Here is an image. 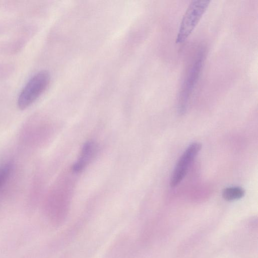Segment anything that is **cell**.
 Masks as SVG:
<instances>
[{"instance_id":"obj_1","label":"cell","mask_w":258,"mask_h":258,"mask_svg":"<svg viewBox=\"0 0 258 258\" xmlns=\"http://www.w3.org/2000/svg\"><path fill=\"white\" fill-rule=\"evenodd\" d=\"M210 1L196 0L191 2L185 12L176 38L177 43H183L194 30L207 10Z\"/></svg>"},{"instance_id":"obj_2","label":"cell","mask_w":258,"mask_h":258,"mask_svg":"<svg viewBox=\"0 0 258 258\" xmlns=\"http://www.w3.org/2000/svg\"><path fill=\"white\" fill-rule=\"evenodd\" d=\"M50 78V75L46 71H41L32 77L19 95L17 101L19 108L25 109L31 105L46 90Z\"/></svg>"},{"instance_id":"obj_3","label":"cell","mask_w":258,"mask_h":258,"mask_svg":"<svg viewBox=\"0 0 258 258\" xmlns=\"http://www.w3.org/2000/svg\"><path fill=\"white\" fill-rule=\"evenodd\" d=\"M204 57V51L202 50H200L187 74L179 97L178 106L181 112L186 110L189 99L199 78Z\"/></svg>"},{"instance_id":"obj_4","label":"cell","mask_w":258,"mask_h":258,"mask_svg":"<svg viewBox=\"0 0 258 258\" xmlns=\"http://www.w3.org/2000/svg\"><path fill=\"white\" fill-rule=\"evenodd\" d=\"M202 148V145L198 142L191 143L185 150L179 159L172 174L170 186L174 187L178 185L185 177L198 154Z\"/></svg>"},{"instance_id":"obj_5","label":"cell","mask_w":258,"mask_h":258,"mask_svg":"<svg viewBox=\"0 0 258 258\" xmlns=\"http://www.w3.org/2000/svg\"><path fill=\"white\" fill-rule=\"evenodd\" d=\"M96 152V146L92 142L85 143L82 149L80 156L74 164L73 170L75 172H80L86 166Z\"/></svg>"},{"instance_id":"obj_6","label":"cell","mask_w":258,"mask_h":258,"mask_svg":"<svg viewBox=\"0 0 258 258\" xmlns=\"http://www.w3.org/2000/svg\"><path fill=\"white\" fill-rule=\"evenodd\" d=\"M245 195L244 190L239 186H230L222 192L223 198L226 201H232L242 198Z\"/></svg>"},{"instance_id":"obj_7","label":"cell","mask_w":258,"mask_h":258,"mask_svg":"<svg viewBox=\"0 0 258 258\" xmlns=\"http://www.w3.org/2000/svg\"><path fill=\"white\" fill-rule=\"evenodd\" d=\"M12 170V164L8 162L0 165V189L9 178Z\"/></svg>"}]
</instances>
